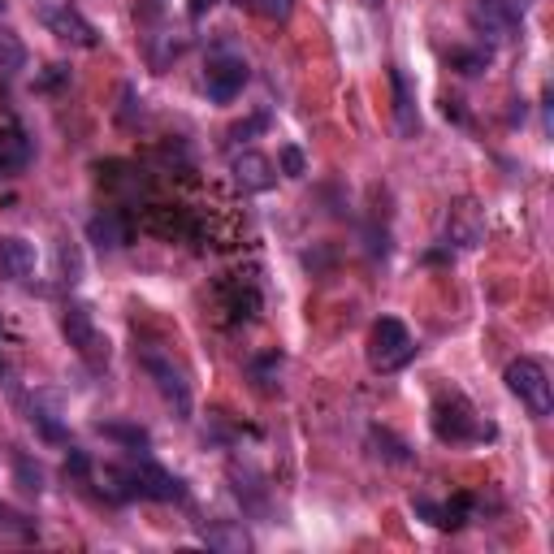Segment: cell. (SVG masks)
<instances>
[{
	"mask_svg": "<svg viewBox=\"0 0 554 554\" xmlns=\"http://www.w3.org/2000/svg\"><path fill=\"white\" fill-rule=\"evenodd\" d=\"M368 368L373 373H399V368H407L416 360V342L412 334H407V325L399 321V316H381V321H373V329H368Z\"/></svg>",
	"mask_w": 554,
	"mask_h": 554,
	"instance_id": "1",
	"label": "cell"
},
{
	"mask_svg": "<svg viewBox=\"0 0 554 554\" xmlns=\"http://www.w3.org/2000/svg\"><path fill=\"white\" fill-rule=\"evenodd\" d=\"M139 364H143V373L156 381L161 399L174 407V416L178 420H191V377H187V368H182L174 355L161 351V347H143L139 351Z\"/></svg>",
	"mask_w": 554,
	"mask_h": 554,
	"instance_id": "2",
	"label": "cell"
},
{
	"mask_svg": "<svg viewBox=\"0 0 554 554\" xmlns=\"http://www.w3.org/2000/svg\"><path fill=\"white\" fill-rule=\"evenodd\" d=\"M433 433H438V442H481V438H494V425H485L472 412L464 394H438L433 399Z\"/></svg>",
	"mask_w": 554,
	"mask_h": 554,
	"instance_id": "3",
	"label": "cell"
},
{
	"mask_svg": "<svg viewBox=\"0 0 554 554\" xmlns=\"http://www.w3.org/2000/svg\"><path fill=\"white\" fill-rule=\"evenodd\" d=\"M507 390L529 407L533 420H546L554 412V386H550V368L533 355H520V360L507 364Z\"/></svg>",
	"mask_w": 554,
	"mask_h": 554,
	"instance_id": "4",
	"label": "cell"
},
{
	"mask_svg": "<svg viewBox=\"0 0 554 554\" xmlns=\"http://www.w3.org/2000/svg\"><path fill=\"white\" fill-rule=\"evenodd\" d=\"M61 334H65V342H70L74 355L87 368H104V364H109V342H104V334L96 329V316H91L83 303H70V308L61 312Z\"/></svg>",
	"mask_w": 554,
	"mask_h": 554,
	"instance_id": "5",
	"label": "cell"
},
{
	"mask_svg": "<svg viewBox=\"0 0 554 554\" xmlns=\"http://www.w3.org/2000/svg\"><path fill=\"white\" fill-rule=\"evenodd\" d=\"M35 18L44 22V31L57 35L61 44H74V48H96L100 44V31L70 5V0H39Z\"/></svg>",
	"mask_w": 554,
	"mask_h": 554,
	"instance_id": "6",
	"label": "cell"
},
{
	"mask_svg": "<svg viewBox=\"0 0 554 554\" xmlns=\"http://www.w3.org/2000/svg\"><path fill=\"white\" fill-rule=\"evenodd\" d=\"M247 78H252V70H247V61H243L234 48L221 44V48L213 52V57H208V70H204V91H208V100L230 104V100L247 87Z\"/></svg>",
	"mask_w": 554,
	"mask_h": 554,
	"instance_id": "7",
	"label": "cell"
},
{
	"mask_svg": "<svg viewBox=\"0 0 554 554\" xmlns=\"http://www.w3.org/2000/svg\"><path fill=\"white\" fill-rule=\"evenodd\" d=\"M126 477H130V490H135V498H156V503H182V498H187V485H182L174 472H165L161 464H152V459L130 464Z\"/></svg>",
	"mask_w": 554,
	"mask_h": 554,
	"instance_id": "8",
	"label": "cell"
},
{
	"mask_svg": "<svg viewBox=\"0 0 554 554\" xmlns=\"http://www.w3.org/2000/svg\"><path fill=\"white\" fill-rule=\"evenodd\" d=\"M446 239L455 247H481L485 243V217L472 200H459L451 213H446Z\"/></svg>",
	"mask_w": 554,
	"mask_h": 554,
	"instance_id": "9",
	"label": "cell"
},
{
	"mask_svg": "<svg viewBox=\"0 0 554 554\" xmlns=\"http://www.w3.org/2000/svg\"><path fill=\"white\" fill-rule=\"evenodd\" d=\"M234 182L247 191V195H260V191H273L277 187V165L269 161V156H260V152H243V156H234Z\"/></svg>",
	"mask_w": 554,
	"mask_h": 554,
	"instance_id": "10",
	"label": "cell"
},
{
	"mask_svg": "<svg viewBox=\"0 0 554 554\" xmlns=\"http://www.w3.org/2000/svg\"><path fill=\"white\" fill-rule=\"evenodd\" d=\"M87 239L96 243L100 252H122L130 243V217L117 213V208H104V213H96L87 221Z\"/></svg>",
	"mask_w": 554,
	"mask_h": 554,
	"instance_id": "11",
	"label": "cell"
},
{
	"mask_svg": "<svg viewBox=\"0 0 554 554\" xmlns=\"http://www.w3.org/2000/svg\"><path fill=\"white\" fill-rule=\"evenodd\" d=\"M472 26L485 31L490 39H516L520 18H516V13H507L503 5H494V0H477V9H472Z\"/></svg>",
	"mask_w": 554,
	"mask_h": 554,
	"instance_id": "12",
	"label": "cell"
},
{
	"mask_svg": "<svg viewBox=\"0 0 554 554\" xmlns=\"http://www.w3.org/2000/svg\"><path fill=\"white\" fill-rule=\"evenodd\" d=\"M390 87H394V126H399L403 139H412L416 130H420V113H416L412 83H407L403 70H390Z\"/></svg>",
	"mask_w": 554,
	"mask_h": 554,
	"instance_id": "13",
	"label": "cell"
},
{
	"mask_svg": "<svg viewBox=\"0 0 554 554\" xmlns=\"http://www.w3.org/2000/svg\"><path fill=\"white\" fill-rule=\"evenodd\" d=\"M0 265H5L9 277L26 282V277L35 273V243L18 239V234H5V239H0Z\"/></svg>",
	"mask_w": 554,
	"mask_h": 554,
	"instance_id": "14",
	"label": "cell"
},
{
	"mask_svg": "<svg viewBox=\"0 0 554 554\" xmlns=\"http://www.w3.org/2000/svg\"><path fill=\"white\" fill-rule=\"evenodd\" d=\"M31 165V139L22 130H0V178H18Z\"/></svg>",
	"mask_w": 554,
	"mask_h": 554,
	"instance_id": "15",
	"label": "cell"
},
{
	"mask_svg": "<svg viewBox=\"0 0 554 554\" xmlns=\"http://www.w3.org/2000/svg\"><path fill=\"white\" fill-rule=\"evenodd\" d=\"M200 537H204L208 550H221V554H243V550H252V537L243 533V524H230V520L208 524Z\"/></svg>",
	"mask_w": 554,
	"mask_h": 554,
	"instance_id": "16",
	"label": "cell"
},
{
	"mask_svg": "<svg viewBox=\"0 0 554 554\" xmlns=\"http://www.w3.org/2000/svg\"><path fill=\"white\" fill-rule=\"evenodd\" d=\"M31 425H35L39 433H44L48 442H70V429L61 425L52 407H44V399H35V407H31Z\"/></svg>",
	"mask_w": 554,
	"mask_h": 554,
	"instance_id": "17",
	"label": "cell"
},
{
	"mask_svg": "<svg viewBox=\"0 0 554 554\" xmlns=\"http://www.w3.org/2000/svg\"><path fill=\"white\" fill-rule=\"evenodd\" d=\"M451 65L459 74H468V78H477L490 70V48H455L451 52Z\"/></svg>",
	"mask_w": 554,
	"mask_h": 554,
	"instance_id": "18",
	"label": "cell"
},
{
	"mask_svg": "<svg viewBox=\"0 0 554 554\" xmlns=\"http://www.w3.org/2000/svg\"><path fill=\"white\" fill-rule=\"evenodd\" d=\"M182 48H187V39H174V35H169V39H156L152 35V44H148V61H152V70H165V65L169 61H174V57H182Z\"/></svg>",
	"mask_w": 554,
	"mask_h": 554,
	"instance_id": "19",
	"label": "cell"
},
{
	"mask_svg": "<svg viewBox=\"0 0 554 554\" xmlns=\"http://www.w3.org/2000/svg\"><path fill=\"white\" fill-rule=\"evenodd\" d=\"M13 477H18V485L26 494H44V468L31 464L26 455H13Z\"/></svg>",
	"mask_w": 554,
	"mask_h": 554,
	"instance_id": "20",
	"label": "cell"
},
{
	"mask_svg": "<svg viewBox=\"0 0 554 554\" xmlns=\"http://www.w3.org/2000/svg\"><path fill=\"white\" fill-rule=\"evenodd\" d=\"M234 5L247 13H260V18H273V22L290 18V0H234Z\"/></svg>",
	"mask_w": 554,
	"mask_h": 554,
	"instance_id": "21",
	"label": "cell"
},
{
	"mask_svg": "<svg viewBox=\"0 0 554 554\" xmlns=\"http://www.w3.org/2000/svg\"><path fill=\"white\" fill-rule=\"evenodd\" d=\"M277 169H282L286 178H303V174H308V156H303L295 143H286V148L277 152Z\"/></svg>",
	"mask_w": 554,
	"mask_h": 554,
	"instance_id": "22",
	"label": "cell"
},
{
	"mask_svg": "<svg viewBox=\"0 0 554 554\" xmlns=\"http://www.w3.org/2000/svg\"><path fill=\"white\" fill-rule=\"evenodd\" d=\"M100 433L126 446H148V429H139V425H100Z\"/></svg>",
	"mask_w": 554,
	"mask_h": 554,
	"instance_id": "23",
	"label": "cell"
},
{
	"mask_svg": "<svg viewBox=\"0 0 554 554\" xmlns=\"http://www.w3.org/2000/svg\"><path fill=\"white\" fill-rule=\"evenodd\" d=\"M22 61H26L22 44H18V39H13L9 31H0V70H18Z\"/></svg>",
	"mask_w": 554,
	"mask_h": 554,
	"instance_id": "24",
	"label": "cell"
},
{
	"mask_svg": "<svg viewBox=\"0 0 554 554\" xmlns=\"http://www.w3.org/2000/svg\"><path fill=\"white\" fill-rule=\"evenodd\" d=\"M373 442L377 446H386V451H377V455H386V459H394V464H412V455H407V446L403 442H394L390 433H381V429H373Z\"/></svg>",
	"mask_w": 554,
	"mask_h": 554,
	"instance_id": "25",
	"label": "cell"
},
{
	"mask_svg": "<svg viewBox=\"0 0 554 554\" xmlns=\"http://www.w3.org/2000/svg\"><path fill=\"white\" fill-rule=\"evenodd\" d=\"M61 273H65V282H78V273H83V260H78V252L70 243H61Z\"/></svg>",
	"mask_w": 554,
	"mask_h": 554,
	"instance_id": "26",
	"label": "cell"
},
{
	"mask_svg": "<svg viewBox=\"0 0 554 554\" xmlns=\"http://www.w3.org/2000/svg\"><path fill=\"white\" fill-rule=\"evenodd\" d=\"M169 0H135V18L139 22H152V18H161Z\"/></svg>",
	"mask_w": 554,
	"mask_h": 554,
	"instance_id": "27",
	"label": "cell"
},
{
	"mask_svg": "<svg viewBox=\"0 0 554 554\" xmlns=\"http://www.w3.org/2000/svg\"><path fill=\"white\" fill-rule=\"evenodd\" d=\"M416 516H425L433 529H446V511H442L438 503H425V498H420V503H416Z\"/></svg>",
	"mask_w": 554,
	"mask_h": 554,
	"instance_id": "28",
	"label": "cell"
},
{
	"mask_svg": "<svg viewBox=\"0 0 554 554\" xmlns=\"http://www.w3.org/2000/svg\"><path fill=\"white\" fill-rule=\"evenodd\" d=\"M70 472H74V477H87V472H91V459H87L83 451H70V459H65V477H70Z\"/></svg>",
	"mask_w": 554,
	"mask_h": 554,
	"instance_id": "29",
	"label": "cell"
},
{
	"mask_svg": "<svg viewBox=\"0 0 554 554\" xmlns=\"http://www.w3.org/2000/svg\"><path fill=\"white\" fill-rule=\"evenodd\" d=\"M217 5H221V0H187V18H191V22H200L204 13H213Z\"/></svg>",
	"mask_w": 554,
	"mask_h": 554,
	"instance_id": "30",
	"label": "cell"
},
{
	"mask_svg": "<svg viewBox=\"0 0 554 554\" xmlns=\"http://www.w3.org/2000/svg\"><path fill=\"white\" fill-rule=\"evenodd\" d=\"M494 5H503L507 13H516V18H524V13L533 9V0H494Z\"/></svg>",
	"mask_w": 554,
	"mask_h": 554,
	"instance_id": "31",
	"label": "cell"
},
{
	"mask_svg": "<svg viewBox=\"0 0 554 554\" xmlns=\"http://www.w3.org/2000/svg\"><path fill=\"white\" fill-rule=\"evenodd\" d=\"M0 9H5V0H0Z\"/></svg>",
	"mask_w": 554,
	"mask_h": 554,
	"instance_id": "32",
	"label": "cell"
}]
</instances>
